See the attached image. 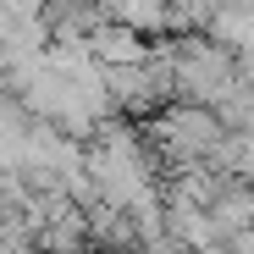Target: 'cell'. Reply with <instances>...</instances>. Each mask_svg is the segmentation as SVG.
I'll return each mask as SVG.
<instances>
[{
	"label": "cell",
	"instance_id": "2",
	"mask_svg": "<svg viewBox=\"0 0 254 254\" xmlns=\"http://www.w3.org/2000/svg\"><path fill=\"white\" fill-rule=\"evenodd\" d=\"M89 56H94L100 66H133V61L149 56V39H144L138 28H127V22L105 17V22L89 33Z\"/></svg>",
	"mask_w": 254,
	"mask_h": 254
},
{
	"label": "cell",
	"instance_id": "1",
	"mask_svg": "<svg viewBox=\"0 0 254 254\" xmlns=\"http://www.w3.org/2000/svg\"><path fill=\"white\" fill-rule=\"evenodd\" d=\"M199 33H204V39H216L221 50H232L238 61L254 56V0H221Z\"/></svg>",
	"mask_w": 254,
	"mask_h": 254
},
{
	"label": "cell",
	"instance_id": "3",
	"mask_svg": "<svg viewBox=\"0 0 254 254\" xmlns=\"http://www.w3.org/2000/svg\"><path fill=\"white\" fill-rule=\"evenodd\" d=\"M105 254H138V249H105Z\"/></svg>",
	"mask_w": 254,
	"mask_h": 254
},
{
	"label": "cell",
	"instance_id": "5",
	"mask_svg": "<svg viewBox=\"0 0 254 254\" xmlns=\"http://www.w3.org/2000/svg\"><path fill=\"white\" fill-rule=\"evenodd\" d=\"M249 227H254V216H249Z\"/></svg>",
	"mask_w": 254,
	"mask_h": 254
},
{
	"label": "cell",
	"instance_id": "4",
	"mask_svg": "<svg viewBox=\"0 0 254 254\" xmlns=\"http://www.w3.org/2000/svg\"><path fill=\"white\" fill-rule=\"evenodd\" d=\"M0 243H6V216H0Z\"/></svg>",
	"mask_w": 254,
	"mask_h": 254
}]
</instances>
